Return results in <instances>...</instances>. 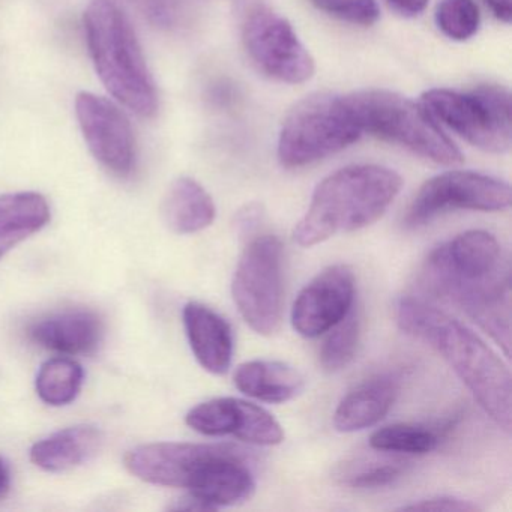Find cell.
<instances>
[{
  "label": "cell",
  "instance_id": "obj_12",
  "mask_svg": "<svg viewBox=\"0 0 512 512\" xmlns=\"http://www.w3.org/2000/svg\"><path fill=\"white\" fill-rule=\"evenodd\" d=\"M76 115L95 160L112 175L128 178L136 166V139L127 115L112 101L91 92L77 95Z\"/></svg>",
  "mask_w": 512,
  "mask_h": 512
},
{
  "label": "cell",
  "instance_id": "obj_8",
  "mask_svg": "<svg viewBox=\"0 0 512 512\" xmlns=\"http://www.w3.org/2000/svg\"><path fill=\"white\" fill-rule=\"evenodd\" d=\"M232 295L242 319L260 335H274L283 322V244L274 235L251 239L239 257Z\"/></svg>",
  "mask_w": 512,
  "mask_h": 512
},
{
  "label": "cell",
  "instance_id": "obj_18",
  "mask_svg": "<svg viewBox=\"0 0 512 512\" xmlns=\"http://www.w3.org/2000/svg\"><path fill=\"white\" fill-rule=\"evenodd\" d=\"M103 440V433L95 425H74L35 443L31 449V461L46 472H67L94 458Z\"/></svg>",
  "mask_w": 512,
  "mask_h": 512
},
{
  "label": "cell",
  "instance_id": "obj_15",
  "mask_svg": "<svg viewBox=\"0 0 512 512\" xmlns=\"http://www.w3.org/2000/svg\"><path fill=\"white\" fill-rule=\"evenodd\" d=\"M104 322L95 311L68 308L41 317L29 328V337L43 349L61 355H92L103 343Z\"/></svg>",
  "mask_w": 512,
  "mask_h": 512
},
{
  "label": "cell",
  "instance_id": "obj_29",
  "mask_svg": "<svg viewBox=\"0 0 512 512\" xmlns=\"http://www.w3.org/2000/svg\"><path fill=\"white\" fill-rule=\"evenodd\" d=\"M143 4H145L149 16L155 22L161 23V25H170L173 22L175 13H173L172 4H170L169 0H145Z\"/></svg>",
  "mask_w": 512,
  "mask_h": 512
},
{
  "label": "cell",
  "instance_id": "obj_26",
  "mask_svg": "<svg viewBox=\"0 0 512 512\" xmlns=\"http://www.w3.org/2000/svg\"><path fill=\"white\" fill-rule=\"evenodd\" d=\"M434 17L439 31L454 41L470 40L478 34L481 25L475 0H440Z\"/></svg>",
  "mask_w": 512,
  "mask_h": 512
},
{
  "label": "cell",
  "instance_id": "obj_9",
  "mask_svg": "<svg viewBox=\"0 0 512 512\" xmlns=\"http://www.w3.org/2000/svg\"><path fill=\"white\" fill-rule=\"evenodd\" d=\"M241 37L253 64L269 79L301 85L314 76L316 64L286 17L262 0H245Z\"/></svg>",
  "mask_w": 512,
  "mask_h": 512
},
{
  "label": "cell",
  "instance_id": "obj_1",
  "mask_svg": "<svg viewBox=\"0 0 512 512\" xmlns=\"http://www.w3.org/2000/svg\"><path fill=\"white\" fill-rule=\"evenodd\" d=\"M421 280L487 334L502 331L511 320V268L491 233L469 230L434 248Z\"/></svg>",
  "mask_w": 512,
  "mask_h": 512
},
{
  "label": "cell",
  "instance_id": "obj_7",
  "mask_svg": "<svg viewBox=\"0 0 512 512\" xmlns=\"http://www.w3.org/2000/svg\"><path fill=\"white\" fill-rule=\"evenodd\" d=\"M421 103L436 121L475 148L490 154L511 149V95L502 86L479 85L467 92L430 89Z\"/></svg>",
  "mask_w": 512,
  "mask_h": 512
},
{
  "label": "cell",
  "instance_id": "obj_6",
  "mask_svg": "<svg viewBox=\"0 0 512 512\" xmlns=\"http://www.w3.org/2000/svg\"><path fill=\"white\" fill-rule=\"evenodd\" d=\"M362 130L346 97L317 92L287 113L278 137V161L301 169L352 146Z\"/></svg>",
  "mask_w": 512,
  "mask_h": 512
},
{
  "label": "cell",
  "instance_id": "obj_16",
  "mask_svg": "<svg viewBox=\"0 0 512 512\" xmlns=\"http://www.w3.org/2000/svg\"><path fill=\"white\" fill-rule=\"evenodd\" d=\"M184 326L197 362L215 376L229 371L233 359V332L229 322L199 302L185 305Z\"/></svg>",
  "mask_w": 512,
  "mask_h": 512
},
{
  "label": "cell",
  "instance_id": "obj_32",
  "mask_svg": "<svg viewBox=\"0 0 512 512\" xmlns=\"http://www.w3.org/2000/svg\"><path fill=\"white\" fill-rule=\"evenodd\" d=\"M11 488V467L5 458L0 457V500L7 496Z\"/></svg>",
  "mask_w": 512,
  "mask_h": 512
},
{
  "label": "cell",
  "instance_id": "obj_13",
  "mask_svg": "<svg viewBox=\"0 0 512 512\" xmlns=\"http://www.w3.org/2000/svg\"><path fill=\"white\" fill-rule=\"evenodd\" d=\"M356 281L346 265H332L316 275L296 298L293 329L305 338H317L340 323L355 307Z\"/></svg>",
  "mask_w": 512,
  "mask_h": 512
},
{
  "label": "cell",
  "instance_id": "obj_19",
  "mask_svg": "<svg viewBox=\"0 0 512 512\" xmlns=\"http://www.w3.org/2000/svg\"><path fill=\"white\" fill-rule=\"evenodd\" d=\"M235 386L254 400L281 404L304 391L305 379L286 362L256 359L236 368Z\"/></svg>",
  "mask_w": 512,
  "mask_h": 512
},
{
  "label": "cell",
  "instance_id": "obj_25",
  "mask_svg": "<svg viewBox=\"0 0 512 512\" xmlns=\"http://www.w3.org/2000/svg\"><path fill=\"white\" fill-rule=\"evenodd\" d=\"M409 467L410 463L400 458H362L347 464L340 479L344 485L356 490H376L403 478Z\"/></svg>",
  "mask_w": 512,
  "mask_h": 512
},
{
  "label": "cell",
  "instance_id": "obj_14",
  "mask_svg": "<svg viewBox=\"0 0 512 512\" xmlns=\"http://www.w3.org/2000/svg\"><path fill=\"white\" fill-rule=\"evenodd\" d=\"M185 422L203 436H235L251 445L275 446L284 440L283 427L268 410L239 398L203 401Z\"/></svg>",
  "mask_w": 512,
  "mask_h": 512
},
{
  "label": "cell",
  "instance_id": "obj_20",
  "mask_svg": "<svg viewBox=\"0 0 512 512\" xmlns=\"http://www.w3.org/2000/svg\"><path fill=\"white\" fill-rule=\"evenodd\" d=\"M164 224L178 235H193L208 229L217 208L208 191L188 176L172 182L161 205Z\"/></svg>",
  "mask_w": 512,
  "mask_h": 512
},
{
  "label": "cell",
  "instance_id": "obj_11",
  "mask_svg": "<svg viewBox=\"0 0 512 512\" xmlns=\"http://www.w3.org/2000/svg\"><path fill=\"white\" fill-rule=\"evenodd\" d=\"M508 182L484 173L451 170L428 179L407 208L406 229L427 226L451 211L499 212L511 206Z\"/></svg>",
  "mask_w": 512,
  "mask_h": 512
},
{
  "label": "cell",
  "instance_id": "obj_5",
  "mask_svg": "<svg viewBox=\"0 0 512 512\" xmlns=\"http://www.w3.org/2000/svg\"><path fill=\"white\" fill-rule=\"evenodd\" d=\"M362 133L409 149L442 166H458L463 154L421 104L385 89H365L347 95Z\"/></svg>",
  "mask_w": 512,
  "mask_h": 512
},
{
  "label": "cell",
  "instance_id": "obj_28",
  "mask_svg": "<svg viewBox=\"0 0 512 512\" xmlns=\"http://www.w3.org/2000/svg\"><path fill=\"white\" fill-rule=\"evenodd\" d=\"M400 511L473 512L479 511V506L469 500L458 499V497L437 496L401 506Z\"/></svg>",
  "mask_w": 512,
  "mask_h": 512
},
{
  "label": "cell",
  "instance_id": "obj_10",
  "mask_svg": "<svg viewBox=\"0 0 512 512\" xmlns=\"http://www.w3.org/2000/svg\"><path fill=\"white\" fill-rule=\"evenodd\" d=\"M241 451L229 443L160 442L131 449L124 461L131 475L148 484L197 494L227 457Z\"/></svg>",
  "mask_w": 512,
  "mask_h": 512
},
{
  "label": "cell",
  "instance_id": "obj_17",
  "mask_svg": "<svg viewBox=\"0 0 512 512\" xmlns=\"http://www.w3.org/2000/svg\"><path fill=\"white\" fill-rule=\"evenodd\" d=\"M400 382L392 376L365 380L338 404L334 425L341 433H355L379 424L397 401Z\"/></svg>",
  "mask_w": 512,
  "mask_h": 512
},
{
  "label": "cell",
  "instance_id": "obj_22",
  "mask_svg": "<svg viewBox=\"0 0 512 512\" xmlns=\"http://www.w3.org/2000/svg\"><path fill=\"white\" fill-rule=\"evenodd\" d=\"M461 412L452 413L433 424H392L379 428L370 437L376 451L391 454L422 455L439 448L440 443L457 427Z\"/></svg>",
  "mask_w": 512,
  "mask_h": 512
},
{
  "label": "cell",
  "instance_id": "obj_23",
  "mask_svg": "<svg viewBox=\"0 0 512 512\" xmlns=\"http://www.w3.org/2000/svg\"><path fill=\"white\" fill-rule=\"evenodd\" d=\"M85 382V371L74 359L53 358L44 362L38 371L35 388L38 397L49 406L61 407L79 397Z\"/></svg>",
  "mask_w": 512,
  "mask_h": 512
},
{
  "label": "cell",
  "instance_id": "obj_27",
  "mask_svg": "<svg viewBox=\"0 0 512 512\" xmlns=\"http://www.w3.org/2000/svg\"><path fill=\"white\" fill-rule=\"evenodd\" d=\"M311 4L341 22L364 28L373 26L380 17L376 0H311Z\"/></svg>",
  "mask_w": 512,
  "mask_h": 512
},
{
  "label": "cell",
  "instance_id": "obj_2",
  "mask_svg": "<svg viewBox=\"0 0 512 512\" xmlns=\"http://www.w3.org/2000/svg\"><path fill=\"white\" fill-rule=\"evenodd\" d=\"M394 311L401 331L433 347L484 412L511 433V373L502 359L463 323L421 299L400 298Z\"/></svg>",
  "mask_w": 512,
  "mask_h": 512
},
{
  "label": "cell",
  "instance_id": "obj_30",
  "mask_svg": "<svg viewBox=\"0 0 512 512\" xmlns=\"http://www.w3.org/2000/svg\"><path fill=\"white\" fill-rule=\"evenodd\" d=\"M392 10L404 17H416L424 13L428 0H386Z\"/></svg>",
  "mask_w": 512,
  "mask_h": 512
},
{
  "label": "cell",
  "instance_id": "obj_21",
  "mask_svg": "<svg viewBox=\"0 0 512 512\" xmlns=\"http://www.w3.org/2000/svg\"><path fill=\"white\" fill-rule=\"evenodd\" d=\"M52 212L40 193H13L0 196V260L20 242L49 224Z\"/></svg>",
  "mask_w": 512,
  "mask_h": 512
},
{
  "label": "cell",
  "instance_id": "obj_24",
  "mask_svg": "<svg viewBox=\"0 0 512 512\" xmlns=\"http://www.w3.org/2000/svg\"><path fill=\"white\" fill-rule=\"evenodd\" d=\"M326 334L328 337L320 347V365L328 373H337L346 368L358 352L361 322L355 307Z\"/></svg>",
  "mask_w": 512,
  "mask_h": 512
},
{
  "label": "cell",
  "instance_id": "obj_4",
  "mask_svg": "<svg viewBox=\"0 0 512 512\" xmlns=\"http://www.w3.org/2000/svg\"><path fill=\"white\" fill-rule=\"evenodd\" d=\"M85 32L95 71L107 91L140 118L158 112V92L130 19L112 0H94Z\"/></svg>",
  "mask_w": 512,
  "mask_h": 512
},
{
  "label": "cell",
  "instance_id": "obj_3",
  "mask_svg": "<svg viewBox=\"0 0 512 512\" xmlns=\"http://www.w3.org/2000/svg\"><path fill=\"white\" fill-rule=\"evenodd\" d=\"M403 187L395 170L377 164H353L323 179L308 211L293 230L301 247H314L338 233H350L376 223Z\"/></svg>",
  "mask_w": 512,
  "mask_h": 512
},
{
  "label": "cell",
  "instance_id": "obj_31",
  "mask_svg": "<svg viewBox=\"0 0 512 512\" xmlns=\"http://www.w3.org/2000/svg\"><path fill=\"white\" fill-rule=\"evenodd\" d=\"M487 7L490 8L493 16L500 22L509 25L512 20V0H484Z\"/></svg>",
  "mask_w": 512,
  "mask_h": 512
}]
</instances>
